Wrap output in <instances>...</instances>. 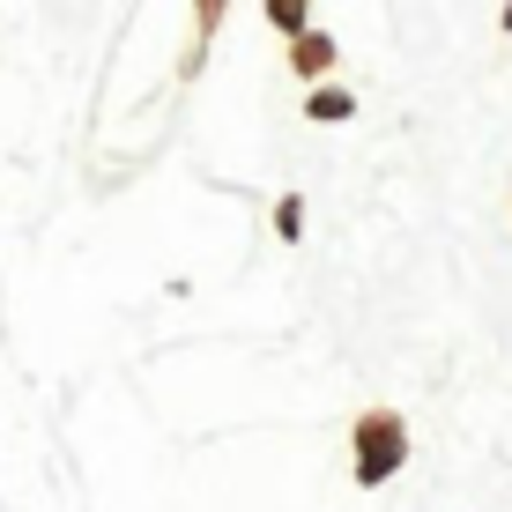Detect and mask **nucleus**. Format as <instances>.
Listing matches in <instances>:
<instances>
[{
	"label": "nucleus",
	"mask_w": 512,
	"mask_h": 512,
	"mask_svg": "<svg viewBox=\"0 0 512 512\" xmlns=\"http://www.w3.org/2000/svg\"><path fill=\"white\" fill-rule=\"evenodd\" d=\"M334 60H342V45H334L327 30H305V38L290 45V75L305 82V90H327V82H334Z\"/></svg>",
	"instance_id": "nucleus-2"
},
{
	"label": "nucleus",
	"mask_w": 512,
	"mask_h": 512,
	"mask_svg": "<svg viewBox=\"0 0 512 512\" xmlns=\"http://www.w3.org/2000/svg\"><path fill=\"white\" fill-rule=\"evenodd\" d=\"M268 23H275V30H290V45L305 38V30H320V23H312V8H305V0H268Z\"/></svg>",
	"instance_id": "nucleus-4"
},
{
	"label": "nucleus",
	"mask_w": 512,
	"mask_h": 512,
	"mask_svg": "<svg viewBox=\"0 0 512 512\" xmlns=\"http://www.w3.org/2000/svg\"><path fill=\"white\" fill-rule=\"evenodd\" d=\"M193 23H201V38H208V30L223 23V0H201V8H193ZM193 67H201V52H193V60H186V75H193Z\"/></svg>",
	"instance_id": "nucleus-6"
},
{
	"label": "nucleus",
	"mask_w": 512,
	"mask_h": 512,
	"mask_svg": "<svg viewBox=\"0 0 512 512\" xmlns=\"http://www.w3.org/2000/svg\"><path fill=\"white\" fill-rule=\"evenodd\" d=\"M349 475H357V490H386L401 468H409V416L401 409H364L349 423Z\"/></svg>",
	"instance_id": "nucleus-1"
},
{
	"label": "nucleus",
	"mask_w": 512,
	"mask_h": 512,
	"mask_svg": "<svg viewBox=\"0 0 512 512\" xmlns=\"http://www.w3.org/2000/svg\"><path fill=\"white\" fill-rule=\"evenodd\" d=\"M349 112H357V97H349L342 82H327V90L305 97V119H320V127H327V119H349Z\"/></svg>",
	"instance_id": "nucleus-3"
},
{
	"label": "nucleus",
	"mask_w": 512,
	"mask_h": 512,
	"mask_svg": "<svg viewBox=\"0 0 512 512\" xmlns=\"http://www.w3.org/2000/svg\"><path fill=\"white\" fill-rule=\"evenodd\" d=\"M275 238L282 245L305 238V193H282V201H275Z\"/></svg>",
	"instance_id": "nucleus-5"
}]
</instances>
